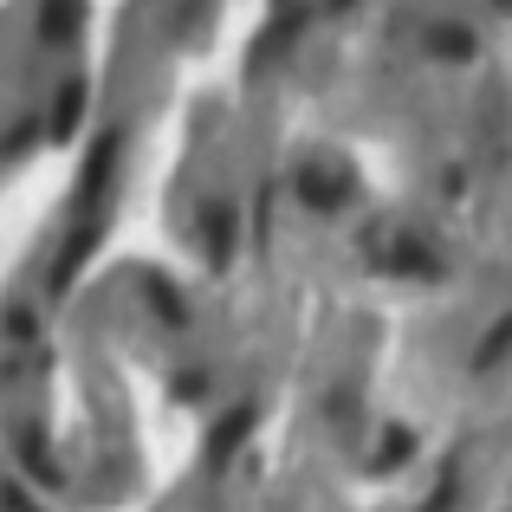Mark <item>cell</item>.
<instances>
[{
  "instance_id": "obj_1",
  "label": "cell",
  "mask_w": 512,
  "mask_h": 512,
  "mask_svg": "<svg viewBox=\"0 0 512 512\" xmlns=\"http://www.w3.org/2000/svg\"><path fill=\"white\" fill-rule=\"evenodd\" d=\"M253 422H260V409H253V402H234V409H227L221 422L208 428V461H214V467H227V461H234V454H240V441L253 435Z\"/></svg>"
},
{
  "instance_id": "obj_2",
  "label": "cell",
  "mask_w": 512,
  "mask_h": 512,
  "mask_svg": "<svg viewBox=\"0 0 512 512\" xmlns=\"http://www.w3.org/2000/svg\"><path fill=\"white\" fill-rule=\"evenodd\" d=\"M117 150H124V130H104V143L85 156V175H78V208L85 214H98V195H104V182H111Z\"/></svg>"
},
{
  "instance_id": "obj_3",
  "label": "cell",
  "mask_w": 512,
  "mask_h": 512,
  "mask_svg": "<svg viewBox=\"0 0 512 512\" xmlns=\"http://www.w3.org/2000/svg\"><path fill=\"white\" fill-rule=\"evenodd\" d=\"M91 247H98V214H85V221L72 227V240H65V253H59V266H52V292H65L78 279V266L91 260Z\"/></svg>"
},
{
  "instance_id": "obj_4",
  "label": "cell",
  "mask_w": 512,
  "mask_h": 512,
  "mask_svg": "<svg viewBox=\"0 0 512 512\" xmlns=\"http://www.w3.org/2000/svg\"><path fill=\"white\" fill-rule=\"evenodd\" d=\"M85 26V0H39V39L46 46H65Z\"/></svg>"
},
{
  "instance_id": "obj_5",
  "label": "cell",
  "mask_w": 512,
  "mask_h": 512,
  "mask_svg": "<svg viewBox=\"0 0 512 512\" xmlns=\"http://www.w3.org/2000/svg\"><path fill=\"white\" fill-rule=\"evenodd\" d=\"M299 195L312 201V208H338L350 195V182H344V169H331V163H305L299 169Z\"/></svg>"
},
{
  "instance_id": "obj_6",
  "label": "cell",
  "mask_w": 512,
  "mask_h": 512,
  "mask_svg": "<svg viewBox=\"0 0 512 512\" xmlns=\"http://www.w3.org/2000/svg\"><path fill=\"white\" fill-rule=\"evenodd\" d=\"M201 247H208L214 260L234 253V214H227V201H208V208H201Z\"/></svg>"
},
{
  "instance_id": "obj_7",
  "label": "cell",
  "mask_w": 512,
  "mask_h": 512,
  "mask_svg": "<svg viewBox=\"0 0 512 512\" xmlns=\"http://www.w3.org/2000/svg\"><path fill=\"white\" fill-rule=\"evenodd\" d=\"M428 52H441V59H474V33L454 20H441L435 33H428Z\"/></svg>"
},
{
  "instance_id": "obj_8",
  "label": "cell",
  "mask_w": 512,
  "mask_h": 512,
  "mask_svg": "<svg viewBox=\"0 0 512 512\" xmlns=\"http://www.w3.org/2000/svg\"><path fill=\"white\" fill-rule=\"evenodd\" d=\"M78 111H85V78H72V85L59 91V111H52V137H72Z\"/></svg>"
},
{
  "instance_id": "obj_9",
  "label": "cell",
  "mask_w": 512,
  "mask_h": 512,
  "mask_svg": "<svg viewBox=\"0 0 512 512\" xmlns=\"http://www.w3.org/2000/svg\"><path fill=\"white\" fill-rule=\"evenodd\" d=\"M409 448H415V441H409V428H389V435H383V448H376V467H383V474H389V467H402V461H409Z\"/></svg>"
},
{
  "instance_id": "obj_10",
  "label": "cell",
  "mask_w": 512,
  "mask_h": 512,
  "mask_svg": "<svg viewBox=\"0 0 512 512\" xmlns=\"http://www.w3.org/2000/svg\"><path fill=\"white\" fill-rule=\"evenodd\" d=\"M506 350H512V318H500V325L487 331V344H480V370H487V363H500Z\"/></svg>"
},
{
  "instance_id": "obj_11",
  "label": "cell",
  "mask_w": 512,
  "mask_h": 512,
  "mask_svg": "<svg viewBox=\"0 0 512 512\" xmlns=\"http://www.w3.org/2000/svg\"><path fill=\"white\" fill-rule=\"evenodd\" d=\"M0 506H7V512H33V506H26V493H20V487H7V493H0Z\"/></svg>"
},
{
  "instance_id": "obj_12",
  "label": "cell",
  "mask_w": 512,
  "mask_h": 512,
  "mask_svg": "<svg viewBox=\"0 0 512 512\" xmlns=\"http://www.w3.org/2000/svg\"><path fill=\"white\" fill-rule=\"evenodd\" d=\"M500 7H512V0H500Z\"/></svg>"
}]
</instances>
